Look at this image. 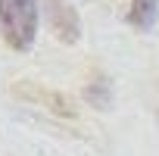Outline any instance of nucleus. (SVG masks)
Returning <instances> with one entry per match:
<instances>
[{
	"label": "nucleus",
	"instance_id": "2",
	"mask_svg": "<svg viewBox=\"0 0 159 156\" xmlns=\"http://www.w3.org/2000/svg\"><path fill=\"white\" fill-rule=\"evenodd\" d=\"M125 16L137 28H150L159 16V0H125Z\"/></svg>",
	"mask_w": 159,
	"mask_h": 156
},
{
	"label": "nucleus",
	"instance_id": "1",
	"mask_svg": "<svg viewBox=\"0 0 159 156\" xmlns=\"http://www.w3.org/2000/svg\"><path fill=\"white\" fill-rule=\"evenodd\" d=\"M0 31L13 50H28L38 34V0H0Z\"/></svg>",
	"mask_w": 159,
	"mask_h": 156
}]
</instances>
